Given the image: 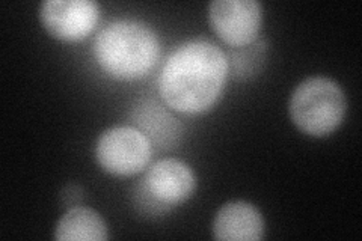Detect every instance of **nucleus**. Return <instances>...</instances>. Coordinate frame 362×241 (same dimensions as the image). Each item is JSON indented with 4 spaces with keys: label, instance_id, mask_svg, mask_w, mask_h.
<instances>
[{
    "label": "nucleus",
    "instance_id": "nucleus-8",
    "mask_svg": "<svg viewBox=\"0 0 362 241\" xmlns=\"http://www.w3.org/2000/svg\"><path fill=\"white\" fill-rule=\"evenodd\" d=\"M213 237L221 241H259L264 237L263 216L251 202H226L214 216Z\"/></svg>",
    "mask_w": 362,
    "mask_h": 241
},
{
    "label": "nucleus",
    "instance_id": "nucleus-3",
    "mask_svg": "<svg viewBox=\"0 0 362 241\" xmlns=\"http://www.w3.org/2000/svg\"><path fill=\"white\" fill-rule=\"evenodd\" d=\"M346 95L335 80L323 76L305 78L293 90L288 112L293 124L308 136L325 137L341 125Z\"/></svg>",
    "mask_w": 362,
    "mask_h": 241
},
{
    "label": "nucleus",
    "instance_id": "nucleus-5",
    "mask_svg": "<svg viewBox=\"0 0 362 241\" xmlns=\"http://www.w3.org/2000/svg\"><path fill=\"white\" fill-rule=\"evenodd\" d=\"M153 145L136 127H113L98 137L95 158L105 172L113 177H132L148 166Z\"/></svg>",
    "mask_w": 362,
    "mask_h": 241
},
{
    "label": "nucleus",
    "instance_id": "nucleus-6",
    "mask_svg": "<svg viewBox=\"0 0 362 241\" xmlns=\"http://www.w3.org/2000/svg\"><path fill=\"white\" fill-rule=\"evenodd\" d=\"M214 33L234 49L257 41L263 23V6L257 0H214L209 6Z\"/></svg>",
    "mask_w": 362,
    "mask_h": 241
},
{
    "label": "nucleus",
    "instance_id": "nucleus-4",
    "mask_svg": "<svg viewBox=\"0 0 362 241\" xmlns=\"http://www.w3.org/2000/svg\"><path fill=\"white\" fill-rule=\"evenodd\" d=\"M195 190L197 177L189 165L175 158L158 160L133 190L134 208L145 217H163Z\"/></svg>",
    "mask_w": 362,
    "mask_h": 241
},
{
    "label": "nucleus",
    "instance_id": "nucleus-10",
    "mask_svg": "<svg viewBox=\"0 0 362 241\" xmlns=\"http://www.w3.org/2000/svg\"><path fill=\"white\" fill-rule=\"evenodd\" d=\"M58 241H105L107 226L100 213L88 206H73L61 217L54 228Z\"/></svg>",
    "mask_w": 362,
    "mask_h": 241
},
{
    "label": "nucleus",
    "instance_id": "nucleus-1",
    "mask_svg": "<svg viewBox=\"0 0 362 241\" xmlns=\"http://www.w3.org/2000/svg\"><path fill=\"white\" fill-rule=\"evenodd\" d=\"M228 71L226 54L216 44L187 41L165 62L158 76V94L169 109L199 114L219 100Z\"/></svg>",
    "mask_w": 362,
    "mask_h": 241
},
{
    "label": "nucleus",
    "instance_id": "nucleus-12",
    "mask_svg": "<svg viewBox=\"0 0 362 241\" xmlns=\"http://www.w3.org/2000/svg\"><path fill=\"white\" fill-rule=\"evenodd\" d=\"M85 199V190L78 184H68L61 192V201L66 208H73V206H78Z\"/></svg>",
    "mask_w": 362,
    "mask_h": 241
},
{
    "label": "nucleus",
    "instance_id": "nucleus-2",
    "mask_svg": "<svg viewBox=\"0 0 362 241\" xmlns=\"http://www.w3.org/2000/svg\"><path fill=\"white\" fill-rule=\"evenodd\" d=\"M162 54L158 35L146 23L115 20L98 32L94 56L101 70L124 82L151 73Z\"/></svg>",
    "mask_w": 362,
    "mask_h": 241
},
{
    "label": "nucleus",
    "instance_id": "nucleus-11",
    "mask_svg": "<svg viewBox=\"0 0 362 241\" xmlns=\"http://www.w3.org/2000/svg\"><path fill=\"white\" fill-rule=\"evenodd\" d=\"M267 56V42L263 40H257L251 45L246 47H240L239 50H233L230 53L228 59V70H231V74L239 78L246 80L251 78L252 76L262 71Z\"/></svg>",
    "mask_w": 362,
    "mask_h": 241
},
{
    "label": "nucleus",
    "instance_id": "nucleus-7",
    "mask_svg": "<svg viewBox=\"0 0 362 241\" xmlns=\"http://www.w3.org/2000/svg\"><path fill=\"white\" fill-rule=\"evenodd\" d=\"M100 6L93 0H45L40 6L44 29L59 41L85 40L97 26Z\"/></svg>",
    "mask_w": 362,
    "mask_h": 241
},
{
    "label": "nucleus",
    "instance_id": "nucleus-9",
    "mask_svg": "<svg viewBox=\"0 0 362 241\" xmlns=\"http://www.w3.org/2000/svg\"><path fill=\"white\" fill-rule=\"evenodd\" d=\"M136 129L148 137L151 145L169 149L178 143L183 136V124L166 110L160 102L145 100L132 112Z\"/></svg>",
    "mask_w": 362,
    "mask_h": 241
}]
</instances>
